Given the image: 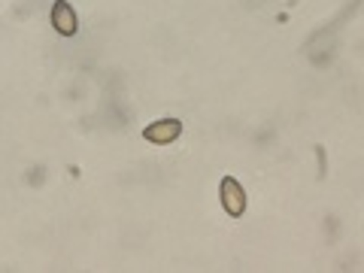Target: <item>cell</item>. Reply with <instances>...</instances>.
Listing matches in <instances>:
<instances>
[{
  "mask_svg": "<svg viewBox=\"0 0 364 273\" xmlns=\"http://www.w3.org/2000/svg\"><path fill=\"white\" fill-rule=\"evenodd\" d=\"M219 198H222V207H225V213L231 215V219H240V215L246 213V191H243V186L234 176L222 179Z\"/></svg>",
  "mask_w": 364,
  "mask_h": 273,
  "instance_id": "6da1fadb",
  "label": "cell"
},
{
  "mask_svg": "<svg viewBox=\"0 0 364 273\" xmlns=\"http://www.w3.org/2000/svg\"><path fill=\"white\" fill-rule=\"evenodd\" d=\"M179 134H182L179 119H158V122L143 128V140L152 143V146H170L173 140H179Z\"/></svg>",
  "mask_w": 364,
  "mask_h": 273,
  "instance_id": "7a4b0ae2",
  "label": "cell"
},
{
  "mask_svg": "<svg viewBox=\"0 0 364 273\" xmlns=\"http://www.w3.org/2000/svg\"><path fill=\"white\" fill-rule=\"evenodd\" d=\"M52 28L58 31L61 37H76L79 33V16L67 0H55L52 4Z\"/></svg>",
  "mask_w": 364,
  "mask_h": 273,
  "instance_id": "3957f363",
  "label": "cell"
}]
</instances>
